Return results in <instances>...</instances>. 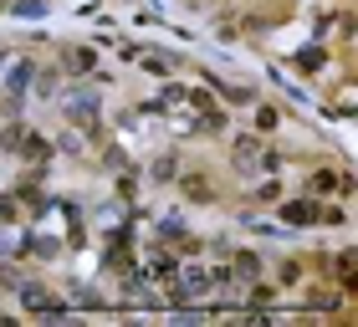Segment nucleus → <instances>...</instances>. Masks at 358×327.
<instances>
[{
  "label": "nucleus",
  "instance_id": "obj_13",
  "mask_svg": "<svg viewBox=\"0 0 358 327\" xmlns=\"http://www.w3.org/2000/svg\"><path fill=\"white\" fill-rule=\"evenodd\" d=\"M143 67H149V72H159V77H164V72H169V57H143Z\"/></svg>",
  "mask_w": 358,
  "mask_h": 327
},
{
  "label": "nucleus",
  "instance_id": "obj_12",
  "mask_svg": "<svg viewBox=\"0 0 358 327\" xmlns=\"http://www.w3.org/2000/svg\"><path fill=\"white\" fill-rule=\"evenodd\" d=\"M333 184H338V179H333V174H328V169H322V174H313V189H317V194H328V189H333Z\"/></svg>",
  "mask_w": 358,
  "mask_h": 327
},
{
  "label": "nucleus",
  "instance_id": "obj_14",
  "mask_svg": "<svg viewBox=\"0 0 358 327\" xmlns=\"http://www.w3.org/2000/svg\"><path fill=\"white\" fill-rule=\"evenodd\" d=\"M10 251H15V240H10L6 231H0V256H10Z\"/></svg>",
  "mask_w": 358,
  "mask_h": 327
},
{
  "label": "nucleus",
  "instance_id": "obj_9",
  "mask_svg": "<svg viewBox=\"0 0 358 327\" xmlns=\"http://www.w3.org/2000/svg\"><path fill=\"white\" fill-rule=\"evenodd\" d=\"M185 194H189V200H205L210 184H205V179H185Z\"/></svg>",
  "mask_w": 358,
  "mask_h": 327
},
{
  "label": "nucleus",
  "instance_id": "obj_3",
  "mask_svg": "<svg viewBox=\"0 0 358 327\" xmlns=\"http://www.w3.org/2000/svg\"><path fill=\"white\" fill-rule=\"evenodd\" d=\"M67 112H72V123L92 128V123H97V97H92V92H77L72 103H67Z\"/></svg>",
  "mask_w": 358,
  "mask_h": 327
},
{
  "label": "nucleus",
  "instance_id": "obj_8",
  "mask_svg": "<svg viewBox=\"0 0 358 327\" xmlns=\"http://www.w3.org/2000/svg\"><path fill=\"white\" fill-rule=\"evenodd\" d=\"M225 97H231V103H251V97H256V92L246 87V82H236V87H225Z\"/></svg>",
  "mask_w": 358,
  "mask_h": 327
},
{
  "label": "nucleus",
  "instance_id": "obj_11",
  "mask_svg": "<svg viewBox=\"0 0 358 327\" xmlns=\"http://www.w3.org/2000/svg\"><path fill=\"white\" fill-rule=\"evenodd\" d=\"M297 61H302V67H307V72H313V67H322V52H317V46H307V52H302Z\"/></svg>",
  "mask_w": 358,
  "mask_h": 327
},
{
  "label": "nucleus",
  "instance_id": "obj_2",
  "mask_svg": "<svg viewBox=\"0 0 358 327\" xmlns=\"http://www.w3.org/2000/svg\"><path fill=\"white\" fill-rule=\"evenodd\" d=\"M210 291V271L205 266H185L179 271V297H205Z\"/></svg>",
  "mask_w": 358,
  "mask_h": 327
},
{
  "label": "nucleus",
  "instance_id": "obj_5",
  "mask_svg": "<svg viewBox=\"0 0 358 327\" xmlns=\"http://www.w3.org/2000/svg\"><path fill=\"white\" fill-rule=\"evenodd\" d=\"M21 149H26V159H31V164H36V169H41V164H46V159H52V143H46V138H36V133H31V138L21 143Z\"/></svg>",
  "mask_w": 358,
  "mask_h": 327
},
{
  "label": "nucleus",
  "instance_id": "obj_7",
  "mask_svg": "<svg viewBox=\"0 0 358 327\" xmlns=\"http://www.w3.org/2000/svg\"><path fill=\"white\" fill-rule=\"evenodd\" d=\"M236 276H256V256H251V251L236 256Z\"/></svg>",
  "mask_w": 358,
  "mask_h": 327
},
{
  "label": "nucleus",
  "instance_id": "obj_6",
  "mask_svg": "<svg viewBox=\"0 0 358 327\" xmlns=\"http://www.w3.org/2000/svg\"><path fill=\"white\" fill-rule=\"evenodd\" d=\"M67 67H72V72H92V52H87V46H72V52H67Z\"/></svg>",
  "mask_w": 358,
  "mask_h": 327
},
{
  "label": "nucleus",
  "instance_id": "obj_4",
  "mask_svg": "<svg viewBox=\"0 0 358 327\" xmlns=\"http://www.w3.org/2000/svg\"><path fill=\"white\" fill-rule=\"evenodd\" d=\"M31 77H36V67H31V61H15L10 77H6V92H10V97H21V92L31 87Z\"/></svg>",
  "mask_w": 358,
  "mask_h": 327
},
{
  "label": "nucleus",
  "instance_id": "obj_1",
  "mask_svg": "<svg viewBox=\"0 0 358 327\" xmlns=\"http://www.w3.org/2000/svg\"><path fill=\"white\" fill-rule=\"evenodd\" d=\"M276 215H282V225H317V220H322V210H317L313 200H292V205L276 210Z\"/></svg>",
  "mask_w": 358,
  "mask_h": 327
},
{
  "label": "nucleus",
  "instance_id": "obj_10",
  "mask_svg": "<svg viewBox=\"0 0 358 327\" xmlns=\"http://www.w3.org/2000/svg\"><path fill=\"white\" fill-rule=\"evenodd\" d=\"M256 128H262V133H271V128H276V108H262V112H256Z\"/></svg>",
  "mask_w": 358,
  "mask_h": 327
}]
</instances>
